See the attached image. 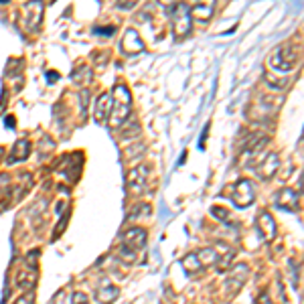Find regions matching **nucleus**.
<instances>
[{
  "label": "nucleus",
  "mask_w": 304,
  "mask_h": 304,
  "mask_svg": "<svg viewBox=\"0 0 304 304\" xmlns=\"http://www.w3.org/2000/svg\"><path fill=\"white\" fill-rule=\"evenodd\" d=\"M280 168V156L276 152H270V154L260 162V166L256 168V173L260 177V181H270Z\"/></svg>",
  "instance_id": "9b49d317"
},
{
  "label": "nucleus",
  "mask_w": 304,
  "mask_h": 304,
  "mask_svg": "<svg viewBox=\"0 0 304 304\" xmlns=\"http://www.w3.org/2000/svg\"><path fill=\"white\" fill-rule=\"evenodd\" d=\"M120 49H122V53H126V55H138V53H142V51H144V41L140 39L138 30L128 29L124 32V37H122Z\"/></svg>",
  "instance_id": "1a4fd4ad"
},
{
  "label": "nucleus",
  "mask_w": 304,
  "mask_h": 304,
  "mask_svg": "<svg viewBox=\"0 0 304 304\" xmlns=\"http://www.w3.org/2000/svg\"><path fill=\"white\" fill-rule=\"evenodd\" d=\"M130 116H132V93L124 81H118L112 91V110H110L108 124L116 132L124 128V124L130 120Z\"/></svg>",
  "instance_id": "f257e3e1"
},
{
  "label": "nucleus",
  "mask_w": 304,
  "mask_h": 304,
  "mask_svg": "<svg viewBox=\"0 0 304 304\" xmlns=\"http://www.w3.org/2000/svg\"><path fill=\"white\" fill-rule=\"evenodd\" d=\"M296 61H298V49L294 45H284L272 55L270 65H272L276 71H290V69H294Z\"/></svg>",
  "instance_id": "20e7f679"
},
{
  "label": "nucleus",
  "mask_w": 304,
  "mask_h": 304,
  "mask_svg": "<svg viewBox=\"0 0 304 304\" xmlns=\"http://www.w3.org/2000/svg\"><path fill=\"white\" fill-rule=\"evenodd\" d=\"M134 6H136L134 0H122V2H116V8H120V10H130Z\"/></svg>",
  "instance_id": "cd10ccee"
},
{
  "label": "nucleus",
  "mask_w": 304,
  "mask_h": 304,
  "mask_svg": "<svg viewBox=\"0 0 304 304\" xmlns=\"http://www.w3.org/2000/svg\"><path fill=\"white\" fill-rule=\"evenodd\" d=\"M171 19H173V32H175L177 39L187 37L189 32H191L193 19H191V14H189V6L187 4H182V2L173 4Z\"/></svg>",
  "instance_id": "7ed1b4c3"
},
{
  "label": "nucleus",
  "mask_w": 304,
  "mask_h": 304,
  "mask_svg": "<svg viewBox=\"0 0 304 304\" xmlns=\"http://www.w3.org/2000/svg\"><path fill=\"white\" fill-rule=\"evenodd\" d=\"M211 215H213L215 219H219V221H227V219H229V211L223 209V207H213V209H211Z\"/></svg>",
  "instance_id": "b1692460"
},
{
  "label": "nucleus",
  "mask_w": 304,
  "mask_h": 304,
  "mask_svg": "<svg viewBox=\"0 0 304 304\" xmlns=\"http://www.w3.org/2000/svg\"><path fill=\"white\" fill-rule=\"evenodd\" d=\"M197 253V258L201 262V266L205 268V266H217L219 264V253L215 251V247H201Z\"/></svg>",
  "instance_id": "a211bd4d"
},
{
  "label": "nucleus",
  "mask_w": 304,
  "mask_h": 304,
  "mask_svg": "<svg viewBox=\"0 0 304 304\" xmlns=\"http://www.w3.org/2000/svg\"><path fill=\"white\" fill-rule=\"evenodd\" d=\"M37 280H39V276H37V270H21V272H16V286H19L21 290H27V292H30L32 288L37 286Z\"/></svg>",
  "instance_id": "dca6fc26"
},
{
  "label": "nucleus",
  "mask_w": 304,
  "mask_h": 304,
  "mask_svg": "<svg viewBox=\"0 0 304 304\" xmlns=\"http://www.w3.org/2000/svg\"><path fill=\"white\" fill-rule=\"evenodd\" d=\"M148 177H150V166L148 164H136L134 168L128 171L126 177V184H128V191L134 197H140L146 189H148Z\"/></svg>",
  "instance_id": "f03ea898"
},
{
  "label": "nucleus",
  "mask_w": 304,
  "mask_h": 304,
  "mask_svg": "<svg viewBox=\"0 0 304 304\" xmlns=\"http://www.w3.org/2000/svg\"><path fill=\"white\" fill-rule=\"evenodd\" d=\"M39 256H41V249H30V251L27 253L25 262H27V268H29V270H37V260H39Z\"/></svg>",
  "instance_id": "4be33fe9"
},
{
  "label": "nucleus",
  "mask_w": 304,
  "mask_h": 304,
  "mask_svg": "<svg viewBox=\"0 0 304 304\" xmlns=\"http://www.w3.org/2000/svg\"><path fill=\"white\" fill-rule=\"evenodd\" d=\"M79 99H81V114H86L88 112V106H90V91H81L79 93Z\"/></svg>",
  "instance_id": "a878e982"
},
{
  "label": "nucleus",
  "mask_w": 304,
  "mask_h": 304,
  "mask_svg": "<svg viewBox=\"0 0 304 304\" xmlns=\"http://www.w3.org/2000/svg\"><path fill=\"white\" fill-rule=\"evenodd\" d=\"M247 276H249V268H247V264H243V262H238L233 268H231V272H229V276H227V280H225V290H227V294L229 296H235L242 288H243V284L247 282Z\"/></svg>",
  "instance_id": "423d86ee"
},
{
  "label": "nucleus",
  "mask_w": 304,
  "mask_h": 304,
  "mask_svg": "<svg viewBox=\"0 0 304 304\" xmlns=\"http://www.w3.org/2000/svg\"><path fill=\"white\" fill-rule=\"evenodd\" d=\"M233 205L240 207V209H245L249 205H253V201H256V193H253V184L247 181V179H240L238 182L233 184L231 189V197Z\"/></svg>",
  "instance_id": "39448f33"
},
{
  "label": "nucleus",
  "mask_w": 304,
  "mask_h": 304,
  "mask_svg": "<svg viewBox=\"0 0 304 304\" xmlns=\"http://www.w3.org/2000/svg\"><path fill=\"white\" fill-rule=\"evenodd\" d=\"M122 240H124V245H126V247H130V249L136 251V249H142V247L146 245L148 233H146V229H142V227H130V229L124 231Z\"/></svg>",
  "instance_id": "9d476101"
},
{
  "label": "nucleus",
  "mask_w": 304,
  "mask_h": 304,
  "mask_svg": "<svg viewBox=\"0 0 304 304\" xmlns=\"http://www.w3.org/2000/svg\"><path fill=\"white\" fill-rule=\"evenodd\" d=\"M150 213V205L148 203H142V205H138L136 209H132V215H130V219H136V217H146Z\"/></svg>",
  "instance_id": "5701e85b"
},
{
  "label": "nucleus",
  "mask_w": 304,
  "mask_h": 304,
  "mask_svg": "<svg viewBox=\"0 0 304 304\" xmlns=\"http://www.w3.org/2000/svg\"><path fill=\"white\" fill-rule=\"evenodd\" d=\"M30 154V142L27 138L19 140L14 146H12V152H10V156H8V162H19V160H27Z\"/></svg>",
  "instance_id": "f3484780"
},
{
  "label": "nucleus",
  "mask_w": 304,
  "mask_h": 304,
  "mask_svg": "<svg viewBox=\"0 0 304 304\" xmlns=\"http://www.w3.org/2000/svg\"><path fill=\"white\" fill-rule=\"evenodd\" d=\"M276 207L288 211V213H294L298 211L300 207V193H296L294 189L290 187H284L276 193Z\"/></svg>",
  "instance_id": "6e6552de"
},
{
  "label": "nucleus",
  "mask_w": 304,
  "mask_h": 304,
  "mask_svg": "<svg viewBox=\"0 0 304 304\" xmlns=\"http://www.w3.org/2000/svg\"><path fill=\"white\" fill-rule=\"evenodd\" d=\"M23 12H25V16H27V27H29V30H32V29H37V25L41 23V16H43V4L41 2H29V4H25L23 6Z\"/></svg>",
  "instance_id": "2eb2a0df"
},
{
  "label": "nucleus",
  "mask_w": 304,
  "mask_h": 304,
  "mask_svg": "<svg viewBox=\"0 0 304 304\" xmlns=\"http://www.w3.org/2000/svg\"><path fill=\"white\" fill-rule=\"evenodd\" d=\"M71 304H90V302H88V296L83 294V292H73Z\"/></svg>",
  "instance_id": "bb28decb"
},
{
  "label": "nucleus",
  "mask_w": 304,
  "mask_h": 304,
  "mask_svg": "<svg viewBox=\"0 0 304 304\" xmlns=\"http://www.w3.org/2000/svg\"><path fill=\"white\" fill-rule=\"evenodd\" d=\"M256 227H258V233H260V238L266 242V243H272L276 240V235H278V225L274 221V217L272 213H268V211H262L256 219Z\"/></svg>",
  "instance_id": "0eeeda50"
},
{
  "label": "nucleus",
  "mask_w": 304,
  "mask_h": 304,
  "mask_svg": "<svg viewBox=\"0 0 304 304\" xmlns=\"http://www.w3.org/2000/svg\"><path fill=\"white\" fill-rule=\"evenodd\" d=\"M91 77H93V73H91V67H88V65H81V67H77V69L71 73V81H73V83H77V86H88V83L91 81Z\"/></svg>",
  "instance_id": "aec40b11"
},
{
  "label": "nucleus",
  "mask_w": 304,
  "mask_h": 304,
  "mask_svg": "<svg viewBox=\"0 0 304 304\" xmlns=\"http://www.w3.org/2000/svg\"><path fill=\"white\" fill-rule=\"evenodd\" d=\"M112 110V95L110 93H99L95 99V122L97 124H108Z\"/></svg>",
  "instance_id": "4468645a"
},
{
  "label": "nucleus",
  "mask_w": 304,
  "mask_h": 304,
  "mask_svg": "<svg viewBox=\"0 0 304 304\" xmlns=\"http://www.w3.org/2000/svg\"><path fill=\"white\" fill-rule=\"evenodd\" d=\"M256 304H274V302H272V298H270L268 292H260L258 298H256Z\"/></svg>",
  "instance_id": "c756f323"
},
{
  "label": "nucleus",
  "mask_w": 304,
  "mask_h": 304,
  "mask_svg": "<svg viewBox=\"0 0 304 304\" xmlns=\"http://www.w3.org/2000/svg\"><path fill=\"white\" fill-rule=\"evenodd\" d=\"M93 32H101L104 37H112L114 32H116V27H114V25H110V27H101V29H95Z\"/></svg>",
  "instance_id": "c85d7f7f"
},
{
  "label": "nucleus",
  "mask_w": 304,
  "mask_h": 304,
  "mask_svg": "<svg viewBox=\"0 0 304 304\" xmlns=\"http://www.w3.org/2000/svg\"><path fill=\"white\" fill-rule=\"evenodd\" d=\"M118 256H120L122 262H126V264H134V262H136V251L130 249V247H126L124 243H122L120 251H118Z\"/></svg>",
  "instance_id": "412c9836"
},
{
  "label": "nucleus",
  "mask_w": 304,
  "mask_h": 304,
  "mask_svg": "<svg viewBox=\"0 0 304 304\" xmlns=\"http://www.w3.org/2000/svg\"><path fill=\"white\" fill-rule=\"evenodd\" d=\"M120 296V290H118V286H114L108 278L101 280L99 288H97V302L99 304H114Z\"/></svg>",
  "instance_id": "ddd939ff"
},
{
  "label": "nucleus",
  "mask_w": 304,
  "mask_h": 304,
  "mask_svg": "<svg viewBox=\"0 0 304 304\" xmlns=\"http://www.w3.org/2000/svg\"><path fill=\"white\" fill-rule=\"evenodd\" d=\"M182 270L187 272L189 276H193V274H197V272H201L203 270V266H201V262H199V258H197V253L195 251H191V253H187V256L182 258Z\"/></svg>",
  "instance_id": "6ab92c4d"
},
{
  "label": "nucleus",
  "mask_w": 304,
  "mask_h": 304,
  "mask_svg": "<svg viewBox=\"0 0 304 304\" xmlns=\"http://www.w3.org/2000/svg\"><path fill=\"white\" fill-rule=\"evenodd\" d=\"M189 14H191V19L199 21L201 25H207L213 19V14H215V2L207 0V2L193 4V6H189Z\"/></svg>",
  "instance_id": "f8f14e48"
},
{
  "label": "nucleus",
  "mask_w": 304,
  "mask_h": 304,
  "mask_svg": "<svg viewBox=\"0 0 304 304\" xmlns=\"http://www.w3.org/2000/svg\"><path fill=\"white\" fill-rule=\"evenodd\" d=\"M4 124H6L8 128H12V126H14V118H12V116H8V118H6V122H4Z\"/></svg>",
  "instance_id": "2f4dec72"
},
{
  "label": "nucleus",
  "mask_w": 304,
  "mask_h": 304,
  "mask_svg": "<svg viewBox=\"0 0 304 304\" xmlns=\"http://www.w3.org/2000/svg\"><path fill=\"white\" fill-rule=\"evenodd\" d=\"M12 304H35V294H32V290L25 292V294H21L19 298H16Z\"/></svg>",
  "instance_id": "393cba45"
},
{
  "label": "nucleus",
  "mask_w": 304,
  "mask_h": 304,
  "mask_svg": "<svg viewBox=\"0 0 304 304\" xmlns=\"http://www.w3.org/2000/svg\"><path fill=\"white\" fill-rule=\"evenodd\" d=\"M47 79L49 81H57L59 79V73L57 71H47Z\"/></svg>",
  "instance_id": "7c9ffc66"
}]
</instances>
